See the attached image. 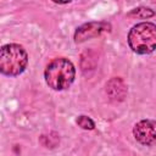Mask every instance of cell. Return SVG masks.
I'll use <instances>...</instances> for the list:
<instances>
[{
    "label": "cell",
    "mask_w": 156,
    "mask_h": 156,
    "mask_svg": "<svg viewBox=\"0 0 156 156\" xmlns=\"http://www.w3.org/2000/svg\"><path fill=\"white\" fill-rule=\"evenodd\" d=\"M45 82L54 90H65L71 87L76 78L74 65L66 57H57L49 62L44 71Z\"/></svg>",
    "instance_id": "cell-1"
},
{
    "label": "cell",
    "mask_w": 156,
    "mask_h": 156,
    "mask_svg": "<svg viewBox=\"0 0 156 156\" xmlns=\"http://www.w3.org/2000/svg\"><path fill=\"white\" fill-rule=\"evenodd\" d=\"M128 45L139 55H147L156 50V24L141 22L132 27L128 33Z\"/></svg>",
    "instance_id": "cell-2"
},
{
    "label": "cell",
    "mask_w": 156,
    "mask_h": 156,
    "mask_svg": "<svg viewBox=\"0 0 156 156\" xmlns=\"http://www.w3.org/2000/svg\"><path fill=\"white\" fill-rule=\"evenodd\" d=\"M28 65V54L18 44H6L0 49V71L9 77L24 72Z\"/></svg>",
    "instance_id": "cell-3"
},
{
    "label": "cell",
    "mask_w": 156,
    "mask_h": 156,
    "mask_svg": "<svg viewBox=\"0 0 156 156\" xmlns=\"http://www.w3.org/2000/svg\"><path fill=\"white\" fill-rule=\"evenodd\" d=\"M133 135L138 143L145 146L156 145V121L141 119L135 123L133 128Z\"/></svg>",
    "instance_id": "cell-4"
},
{
    "label": "cell",
    "mask_w": 156,
    "mask_h": 156,
    "mask_svg": "<svg viewBox=\"0 0 156 156\" xmlns=\"http://www.w3.org/2000/svg\"><path fill=\"white\" fill-rule=\"evenodd\" d=\"M111 30V24L107 22H88L78 27L74 32V43H83L85 40L100 37Z\"/></svg>",
    "instance_id": "cell-5"
},
{
    "label": "cell",
    "mask_w": 156,
    "mask_h": 156,
    "mask_svg": "<svg viewBox=\"0 0 156 156\" xmlns=\"http://www.w3.org/2000/svg\"><path fill=\"white\" fill-rule=\"evenodd\" d=\"M106 94L113 102H121L127 95V85L119 77H113L106 83Z\"/></svg>",
    "instance_id": "cell-6"
},
{
    "label": "cell",
    "mask_w": 156,
    "mask_h": 156,
    "mask_svg": "<svg viewBox=\"0 0 156 156\" xmlns=\"http://www.w3.org/2000/svg\"><path fill=\"white\" fill-rule=\"evenodd\" d=\"M154 15H155V11L149 7H136L127 13L128 17H136V18H149V17H152Z\"/></svg>",
    "instance_id": "cell-7"
},
{
    "label": "cell",
    "mask_w": 156,
    "mask_h": 156,
    "mask_svg": "<svg viewBox=\"0 0 156 156\" xmlns=\"http://www.w3.org/2000/svg\"><path fill=\"white\" fill-rule=\"evenodd\" d=\"M76 123L82 128V129H85V130H93L95 128V122L88 117V116H84V115H80L78 116V118L76 119Z\"/></svg>",
    "instance_id": "cell-8"
}]
</instances>
